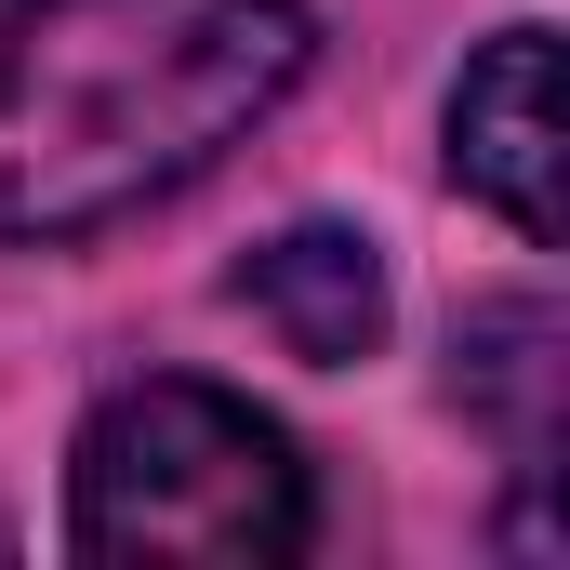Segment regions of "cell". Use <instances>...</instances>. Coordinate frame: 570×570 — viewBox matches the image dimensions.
Wrapping results in <instances>:
<instances>
[{
  "instance_id": "7a4b0ae2",
  "label": "cell",
  "mask_w": 570,
  "mask_h": 570,
  "mask_svg": "<svg viewBox=\"0 0 570 570\" xmlns=\"http://www.w3.org/2000/svg\"><path fill=\"white\" fill-rule=\"evenodd\" d=\"M67 544L80 558H199V570H279L305 544V464L292 438L226 385H120L80 464H67Z\"/></svg>"
},
{
  "instance_id": "6da1fadb",
  "label": "cell",
  "mask_w": 570,
  "mask_h": 570,
  "mask_svg": "<svg viewBox=\"0 0 570 570\" xmlns=\"http://www.w3.org/2000/svg\"><path fill=\"white\" fill-rule=\"evenodd\" d=\"M292 80V0H0V239H80L173 199Z\"/></svg>"
},
{
  "instance_id": "3957f363",
  "label": "cell",
  "mask_w": 570,
  "mask_h": 570,
  "mask_svg": "<svg viewBox=\"0 0 570 570\" xmlns=\"http://www.w3.org/2000/svg\"><path fill=\"white\" fill-rule=\"evenodd\" d=\"M451 186L518 239H558V27H504L451 80Z\"/></svg>"
},
{
  "instance_id": "5b68a950",
  "label": "cell",
  "mask_w": 570,
  "mask_h": 570,
  "mask_svg": "<svg viewBox=\"0 0 570 570\" xmlns=\"http://www.w3.org/2000/svg\"><path fill=\"white\" fill-rule=\"evenodd\" d=\"M464 399L544 478V451H558V305H478L464 318Z\"/></svg>"
},
{
  "instance_id": "277c9868",
  "label": "cell",
  "mask_w": 570,
  "mask_h": 570,
  "mask_svg": "<svg viewBox=\"0 0 570 570\" xmlns=\"http://www.w3.org/2000/svg\"><path fill=\"white\" fill-rule=\"evenodd\" d=\"M239 305L279 332L292 358H372V332H385V266H372V239L358 226H292L266 239L253 266H239Z\"/></svg>"
}]
</instances>
